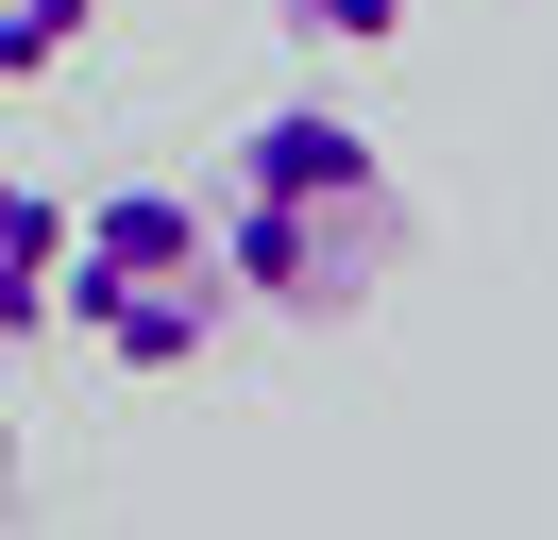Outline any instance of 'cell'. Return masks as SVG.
Masks as SVG:
<instances>
[{
  "mask_svg": "<svg viewBox=\"0 0 558 540\" xmlns=\"http://www.w3.org/2000/svg\"><path fill=\"white\" fill-rule=\"evenodd\" d=\"M51 304L85 321V355L186 371V355H220V321H238V270H220V220L186 186H102L69 220V287Z\"/></svg>",
  "mask_w": 558,
  "mask_h": 540,
  "instance_id": "obj_2",
  "label": "cell"
},
{
  "mask_svg": "<svg viewBox=\"0 0 558 540\" xmlns=\"http://www.w3.org/2000/svg\"><path fill=\"white\" fill-rule=\"evenodd\" d=\"M0 490H17V422H0Z\"/></svg>",
  "mask_w": 558,
  "mask_h": 540,
  "instance_id": "obj_6",
  "label": "cell"
},
{
  "mask_svg": "<svg viewBox=\"0 0 558 540\" xmlns=\"http://www.w3.org/2000/svg\"><path fill=\"white\" fill-rule=\"evenodd\" d=\"M51 287H69V202L0 169V338H35V321H51Z\"/></svg>",
  "mask_w": 558,
  "mask_h": 540,
  "instance_id": "obj_3",
  "label": "cell"
},
{
  "mask_svg": "<svg viewBox=\"0 0 558 540\" xmlns=\"http://www.w3.org/2000/svg\"><path fill=\"white\" fill-rule=\"evenodd\" d=\"M204 220H220L238 304H271V321H355V304L407 270V186H389V152L339 101H271V119L220 152Z\"/></svg>",
  "mask_w": 558,
  "mask_h": 540,
  "instance_id": "obj_1",
  "label": "cell"
},
{
  "mask_svg": "<svg viewBox=\"0 0 558 540\" xmlns=\"http://www.w3.org/2000/svg\"><path fill=\"white\" fill-rule=\"evenodd\" d=\"M288 34H339V51H373V34H407V0H288Z\"/></svg>",
  "mask_w": 558,
  "mask_h": 540,
  "instance_id": "obj_5",
  "label": "cell"
},
{
  "mask_svg": "<svg viewBox=\"0 0 558 540\" xmlns=\"http://www.w3.org/2000/svg\"><path fill=\"white\" fill-rule=\"evenodd\" d=\"M85 34H102V0H0V101H17V85H51Z\"/></svg>",
  "mask_w": 558,
  "mask_h": 540,
  "instance_id": "obj_4",
  "label": "cell"
}]
</instances>
